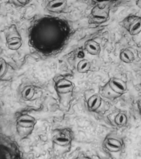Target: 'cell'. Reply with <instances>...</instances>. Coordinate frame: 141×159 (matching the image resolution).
<instances>
[{"mask_svg": "<svg viewBox=\"0 0 141 159\" xmlns=\"http://www.w3.org/2000/svg\"><path fill=\"white\" fill-rule=\"evenodd\" d=\"M85 48L88 53L92 55H96L99 54L101 50L99 43L93 40L88 41L85 43Z\"/></svg>", "mask_w": 141, "mask_h": 159, "instance_id": "7a4b0ae2", "label": "cell"}, {"mask_svg": "<svg viewBox=\"0 0 141 159\" xmlns=\"http://www.w3.org/2000/svg\"><path fill=\"white\" fill-rule=\"evenodd\" d=\"M115 122L119 126H124L127 122V116L125 114L120 113L116 116L115 119Z\"/></svg>", "mask_w": 141, "mask_h": 159, "instance_id": "8992f818", "label": "cell"}, {"mask_svg": "<svg viewBox=\"0 0 141 159\" xmlns=\"http://www.w3.org/2000/svg\"><path fill=\"white\" fill-rule=\"evenodd\" d=\"M140 111H141V108H140Z\"/></svg>", "mask_w": 141, "mask_h": 159, "instance_id": "9a60e30c", "label": "cell"}, {"mask_svg": "<svg viewBox=\"0 0 141 159\" xmlns=\"http://www.w3.org/2000/svg\"><path fill=\"white\" fill-rule=\"evenodd\" d=\"M19 42H15L12 43V44H11V45H16L17 44H18Z\"/></svg>", "mask_w": 141, "mask_h": 159, "instance_id": "5bb4252c", "label": "cell"}, {"mask_svg": "<svg viewBox=\"0 0 141 159\" xmlns=\"http://www.w3.org/2000/svg\"><path fill=\"white\" fill-rule=\"evenodd\" d=\"M66 0H52L48 5V9L53 12H59L66 7Z\"/></svg>", "mask_w": 141, "mask_h": 159, "instance_id": "6da1fadb", "label": "cell"}, {"mask_svg": "<svg viewBox=\"0 0 141 159\" xmlns=\"http://www.w3.org/2000/svg\"><path fill=\"white\" fill-rule=\"evenodd\" d=\"M18 1H19V2H21V3H27L29 0H18Z\"/></svg>", "mask_w": 141, "mask_h": 159, "instance_id": "7c38bea8", "label": "cell"}, {"mask_svg": "<svg viewBox=\"0 0 141 159\" xmlns=\"http://www.w3.org/2000/svg\"><path fill=\"white\" fill-rule=\"evenodd\" d=\"M2 68H3V66L2 64L0 65V73L2 71Z\"/></svg>", "mask_w": 141, "mask_h": 159, "instance_id": "4fadbf2b", "label": "cell"}, {"mask_svg": "<svg viewBox=\"0 0 141 159\" xmlns=\"http://www.w3.org/2000/svg\"><path fill=\"white\" fill-rule=\"evenodd\" d=\"M141 30V20H139L136 22L135 24L132 26L131 28V33L132 34H136Z\"/></svg>", "mask_w": 141, "mask_h": 159, "instance_id": "ba28073f", "label": "cell"}, {"mask_svg": "<svg viewBox=\"0 0 141 159\" xmlns=\"http://www.w3.org/2000/svg\"><path fill=\"white\" fill-rule=\"evenodd\" d=\"M111 84L113 89L119 94H122L124 93L126 90V87L125 83L120 80H112L111 82Z\"/></svg>", "mask_w": 141, "mask_h": 159, "instance_id": "3957f363", "label": "cell"}, {"mask_svg": "<svg viewBox=\"0 0 141 159\" xmlns=\"http://www.w3.org/2000/svg\"><path fill=\"white\" fill-rule=\"evenodd\" d=\"M90 68V62L87 60H83L79 62L78 65V70L80 73L88 71Z\"/></svg>", "mask_w": 141, "mask_h": 159, "instance_id": "5b68a950", "label": "cell"}, {"mask_svg": "<svg viewBox=\"0 0 141 159\" xmlns=\"http://www.w3.org/2000/svg\"><path fill=\"white\" fill-rule=\"evenodd\" d=\"M99 99H98L97 97H93L91 99V100H90V107L92 108L95 107L96 105V104L98 103Z\"/></svg>", "mask_w": 141, "mask_h": 159, "instance_id": "9c48e42d", "label": "cell"}, {"mask_svg": "<svg viewBox=\"0 0 141 159\" xmlns=\"http://www.w3.org/2000/svg\"><path fill=\"white\" fill-rule=\"evenodd\" d=\"M31 92V89H27V91H26L25 93V96H26L28 97V96H29V94H30Z\"/></svg>", "mask_w": 141, "mask_h": 159, "instance_id": "8fae6325", "label": "cell"}, {"mask_svg": "<svg viewBox=\"0 0 141 159\" xmlns=\"http://www.w3.org/2000/svg\"><path fill=\"white\" fill-rule=\"evenodd\" d=\"M121 60L126 63H130L133 61L134 57L132 52L128 50L123 51L121 53Z\"/></svg>", "mask_w": 141, "mask_h": 159, "instance_id": "277c9868", "label": "cell"}, {"mask_svg": "<svg viewBox=\"0 0 141 159\" xmlns=\"http://www.w3.org/2000/svg\"><path fill=\"white\" fill-rule=\"evenodd\" d=\"M58 140L59 142L64 143L66 142L67 141L66 139H64V138H60L58 139Z\"/></svg>", "mask_w": 141, "mask_h": 159, "instance_id": "30bf717a", "label": "cell"}, {"mask_svg": "<svg viewBox=\"0 0 141 159\" xmlns=\"http://www.w3.org/2000/svg\"><path fill=\"white\" fill-rule=\"evenodd\" d=\"M108 146L111 150L113 151H119L122 147V144L118 140H112L108 143Z\"/></svg>", "mask_w": 141, "mask_h": 159, "instance_id": "52a82bcc", "label": "cell"}]
</instances>
